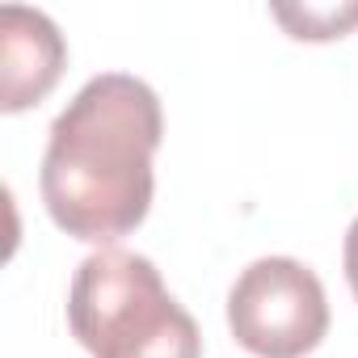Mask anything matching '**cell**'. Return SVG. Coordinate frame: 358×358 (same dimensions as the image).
<instances>
[{"mask_svg": "<svg viewBox=\"0 0 358 358\" xmlns=\"http://www.w3.org/2000/svg\"><path fill=\"white\" fill-rule=\"evenodd\" d=\"M164 110L148 80L101 72L59 110L47 135L38 190L59 232L110 249L131 236L156 194V148Z\"/></svg>", "mask_w": 358, "mask_h": 358, "instance_id": "6da1fadb", "label": "cell"}, {"mask_svg": "<svg viewBox=\"0 0 358 358\" xmlns=\"http://www.w3.org/2000/svg\"><path fill=\"white\" fill-rule=\"evenodd\" d=\"M341 266H345V282H350V295L358 299V215L345 232V249H341Z\"/></svg>", "mask_w": 358, "mask_h": 358, "instance_id": "8992f818", "label": "cell"}, {"mask_svg": "<svg viewBox=\"0 0 358 358\" xmlns=\"http://www.w3.org/2000/svg\"><path fill=\"white\" fill-rule=\"evenodd\" d=\"M228 329L257 358H303L329 337L324 282L295 257H257L228 291Z\"/></svg>", "mask_w": 358, "mask_h": 358, "instance_id": "3957f363", "label": "cell"}, {"mask_svg": "<svg viewBox=\"0 0 358 358\" xmlns=\"http://www.w3.org/2000/svg\"><path fill=\"white\" fill-rule=\"evenodd\" d=\"M68 68V43L59 26L22 5L0 9V110L22 114L38 106Z\"/></svg>", "mask_w": 358, "mask_h": 358, "instance_id": "277c9868", "label": "cell"}, {"mask_svg": "<svg viewBox=\"0 0 358 358\" xmlns=\"http://www.w3.org/2000/svg\"><path fill=\"white\" fill-rule=\"evenodd\" d=\"M274 22L287 26L291 38L299 43H329V38H345V30L358 26V5H299V9H287V5H274L270 9Z\"/></svg>", "mask_w": 358, "mask_h": 358, "instance_id": "5b68a950", "label": "cell"}, {"mask_svg": "<svg viewBox=\"0 0 358 358\" xmlns=\"http://www.w3.org/2000/svg\"><path fill=\"white\" fill-rule=\"evenodd\" d=\"M68 329L93 358H203V333L160 270L131 249H97L68 287Z\"/></svg>", "mask_w": 358, "mask_h": 358, "instance_id": "7a4b0ae2", "label": "cell"}]
</instances>
